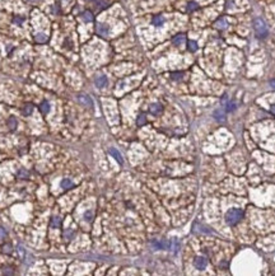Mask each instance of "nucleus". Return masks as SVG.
<instances>
[{
	"instance_id": "obj_26",
	"label": "nucleus",
	"mask_w": 275,
	"mask_h": 276,
	"mask_svg": "<svg viewBox=\"0 0 275 276\" xmlns=\"http://www.w3.org/2000/svg\"><path fill=\"white\" fill-rule=\"evenodd\" d=\"M0 274H4V275H13V274H14V271H13V269H12V267H8V266H5V267H3V269H2Z\"/></svg>"
},
{
	"instance_id": "obj_3",
	"label": "nucleus",
	"mask_w": 275,
	"mask_h": 276,
	"mask_svg": "<svg viewBox=\"0 0 275 276\" xmlns=\"http://www.w3.org/2000/svg\"><path fill=\"white\" fill-rule=\"evenodd\" d=\"M194 263L197 270H205V267L208 266V260L205 257H196Z\"/></svg>"
},
{
	"instance_id": "obj_5",
	"label": "nucleus",
	"mask_w": 275,
	"mask_h": 276,
	"mask_svg": "<svg viewBox=\"0 0 275 276\" xmlns=\"http://www.w3.org/2000/svg\"><path fill=\"white\" fill-rule=\"evenodd\" d=\"M97 33L99 36H102V37H106L108 35V27L106 24H102V23L97 24Z\"/></svg>"
},
{
	"instance_id": "obj_32",
	"label": "nucleus",
	"mask_w": 275,
	"mask_h": 276,
	"mask_svg": "<svg viewBox=\"0 0 275 276\" xmlns=\"http://www.w3.org/2000/svg\"><path fill=\"white\" fill-rule=\"evenodd\" d=\"M64 236H65V237H68V236H69V238H71V237L74 236V233H73L71 230H70V232H69V230H66V232L64 233Z\"/></svg>"
},
{
	"instance_id": "obj_9",
	"label": "nucleus",
	"mask_w": 275,
	"mask_h": 276,
	"mask_svg": "<svg viewBox=\"0 0 275 276\" xmlns=\"http://www.w3.org/2000/svg\"><path fill=\"white\" fill-rule=\"evenodd\" d=\"M214 117H215V120L217 121H219V122H224L226 121V113L222 111V110H217L215 112H214Z\"/></svg>"
},
{
	"instance_id": "obj_4",
	"label": "nucleus",
	"mask_w": 275,
	"mask_h": 276,
	"mask_svg": "<svg viewBox=\"0 0 275 276\" xmlns=\"http://www.w3.org/2000/svg\"><path fill=\"white\" fill-rule=\"evenodd\" d=\"M78 101H79V103H82L83 106H86V107H92V106H93L92 99L88 97V95H86V94H79V95H78Z\"/></svg>"
},
{
	"instance_id": "obj_35",
	"label": "nucleus",
	"mask_w": 275,
	"mask_h": 276,
	"mask_svg": "<svg viewBox=\"0 0 275 276\" xmlns=\"http://www.w3.org/2000/svg\"><path fill=\"white\" fill-rule=\"evenodd\" d=\"M29 2H32V3H35V2H37V0H29Z\"/></svg>"
},
{
	"instance_id": "obj_21",
	"label": "nucleus",
	"mask_w": 275,
	"mask_h": 276,
	"mask_svg": "<svg viewBox=\"0 0 275 276\" xmlns=\"http://www.w3.org/2000/svg\"><path fill=\"white\" fill-rule=\"evenodd\" d=\"M146 123V119H145V115H139V117H138V120H136V125L138 126H143V125H145Z\"/></svg>"
},
{
	"instance_id": "obj_7",
	"label": "nucleus",
	"mask_w": 275,
	"mask_h": 276,
	"mask_svg": "<svg viewBox=\"0 0 275 276\" xmlns=\"http://www.w3.org/2000/svg\"><path fill=\"white\" fill-rule=\"evenodd\" d=\"M185 40H186V36H185V35H182V33H180V35H176V36L172 38V42H173V45L180 46L181 44H184Z\"/></svg>"
},
{
	"instance_id": "obj_10",
	"label": "nucleus",
	"mask_w": 275,
	"mask_h": 276,
	"mask_svg": "<svg viewBox=\"0 0 275 276\" xmlns=\"http://www.w3.org/2000/svg\"><path fill=\"white\" fill-rule=\"evenodd\" d=\"M110 154H111V155H112V157H113V158L116 159V161H117V162L120 163V164H122V163H124L121 154H120V153H119L117 150H116V149H113V148H111V149H110Z\"/></svg>"
},
{
	"instance_id": "obj_28",
	"label": "nucleus",
	"mask_w": 275,
	"mask_h": 276,
	"mask_svg": "<svg viewBox=\"0 0 275 276\" xmlns=\"http://www.w3.org/2000/svg\"><path fill=\"white\" fill-rule=\"evenodd\" d=\"M84 218H86L87 221H92V219H93V211H86Z\"/></svg>"
},
{
	"instance_id": "obj_11",
	"label": "nucleus",
	"mask_w": 275,
	"mask_h": 276,
	"mask_svg": "<svg viewBox=\"0 0 275 276\" xmlns=\"http://www.w3.org/2000/svg\"><path fill=\"white\" fill-rule=\"evenodd\" d=\"M60 225H61V219L56 218V216H52L51 220H50V227L51 228H59Z\"/></svg>"
},
{
	"instance_id": "obj_23",
	"label": "nucleus",
	"mask_w": 275,
	"mask_h": 276,
	"mask_svg": "<svg viewBox=\"0 0 275 276\" xmlns=\"http://www.w3.org/2000/svg\"><path fill=\"white\" fill-rule=\"evenodd\" d=\"M182 77H184V74L181 71H176V73H172L171 74V78L173 80H180V79H182Z\"/></svg>"
},
{
	"instance_id": "obj_14",
	"label": "nucleus",
	"mask_w": 275,
	"mask_h": 276,
	"mask_svg": "<svg viewBox=\"0 0 275 276\" xmlns=\"http://www.w3.org/2000/svg\"><path fill=\"white\" fill-rule=\"evenodd\" d=\"M17 177L18 178H20V179H26V178H28L29 177V173H28V171H26V169H19L18 171V173H17Z\"/></svg>"
},
{
	"instance_id": "obj_16",
	"label": "nucleus",
	"mask_w": 275,
	"mask_h": 276,
	"mask_svg": "<svg viewBox=\"0 0 275 276\" xmlns=\"http://www.w3.org/2000/svg\"><path fill=\"white\" fill-rule=\"evenodd\" d=\"M40 111L42 112V113H47L49 111H50V104H49V102H42L41 103V106H40Z\"/></svg>"
},
{
	"instance_id": "obj_2",
	"label": "nucleus",
	"mask_w": 275,
	"mask_h": 276,
	"mask_svg": "<svg viewBox=\"0 0 275 276\" xmlns=\"http://www.w3.org/2000/svg\"><path fill=\"white\" fill-rule=\"evenodd\" d=\"M253 28H255L256 36L259 38H265L268 36V27L261 18H256L253 20Z\"/></svg>"
},
{
	"instance_id": "obj_15",
	"label": "nucleus",
	"mask_w": 275,
	"mask_h": 276,
	"mask_svg": "<svg viewBox=\"0 0 275 276\" xmlns=\"http://www.w3.org/2000/svg\"><path fill=\"white\" fill-rule=\"evenodd\" d=\"M215 27L220 28V29H224V28L228 27V23H227L226 19H219V20H217V22H215Z\"/></svg>"
},
{
	"instance_id": "obj_30",
	"label": "nucleus",
	"mask_w": 275,
	"mask_h": 276,
	"mask_svg": "<svg viewBox=\"0 0 275 276\" xmlns=\"http://www.w3.org/2000/svg\"><path fill=\"white\" fill-rule=\"evenodd\" d=\"M13 22H14L15 24H22V22H23V18H20V17H14Z\"/></svg>"
},
{
	"instance_id": "obj_17",
	"label": "nucleus",
	"mask_w": 275,
	"mask_h": 276,
	"mask_svg": "<svg viewBox=\"0 0 275 276\" xmlns=\"http://www.w3.org/2000/svg\"><path fill=\"white\" fill-rule=\"evenodd\" d=\"M236 103L235 102H228L227 104H226V107H224V111L226 112H232V111H235L236 110Z\"/></svg>"
},
{
	"instance_id": "obj_13",
	"label": "nucleus",
	"mask_w": 275,
	"mask_h": 276,
	"mask_svg": "<svg viewBox=\"0 0 275 276\" xmlns=\"http://www.w3.org/2000/svg\"><path fill=\"white\" fill-rule=\"evenodd\" d=\"M163 22H164V19H163V17H161V15H154L153 19H152V23H153L154 26H162Z\"/></svg>"
},
{
	"instance_id": "obj_20",
	"label": "nucleus",
	"mask_w": 275,
	"mask_h": 276,
	"mask_svg": "<svg viewBox=\"0 0 275 276\" xmlns=\"http://www.w3.org/2000/svg\"><path fill=\"white\" fill-rule=\"evenodd\" d=\"M83 19L86 20V22H92V20H93V14L89 12V10H86V12L83 13Z\"/></svg>"
},
{
	"instance_id": "obj_6",
	"label": "nucleus",
	"mask_w": 275,
	"mask_h": 276,
	"mask_svg": "<svg viewBox=\"0 0 275 276\" xmlns=\"http://www.w3.org/2000/svg\"><path fill=\"white\" fill-rule=\"evenodd\" d=\"M162 110H163V107H162V104H159V103H153V104H150V107H149V111L153 115H159L162 112Z\"/></svg>"
},
{
	"instance_id": "obj_31",
	"label": "nucleus",
	"mask_w": 275,
	"mask_h": 276,
	"mask_svg": "<svg viewBox=\"0 0 275 276\" xmlns=\"http://www.w3.org/2000/svg\"><path fill=\"white\" fill-rule=\"evenodd\" d=\"M224 103H226V104L228 103V95H227V94H224V95H223V98H222V104H224Z\"/></svg>"
},
{
	"instance_id": "obj_24",
	"label": "nucleus",
	"mask_w": 275,
	"mask_h": 276,
	"mask_svg": "<svg viewBox=\"0 0 275 276\" xmlns=\"http://www.w3.org/2000/svg\"><path fill=\"white\" fill-rule=\"evenodd\" d=\"M197 8H199V5L195 2H190L187 4V10H188V12H194V10H196Z\"/></svg>"
},
{
	"instance_id": "obj_1",
	"label": "nucleus",
	"mask_w": 275,
	"mask_h": 276,
	"mask_svg": "<svg viewBox=\"0 0 275 276\" xmlns=\"http://www.w3.org/2000/svg\"><path fill=\"white\" fill-rule=\"evenodd\" d=\"M243 218V211L241 209H229L226 214V221L229 225H236L241 221V219Z\"/></svg>"
},
{
	"instance_id": "obj_27",
	"label": "nucleus",
	"mask_w": 275,
	"mask_h": 276,
	"mask_svg": "<svg viewBox=\"0 0 275 276\" xmlns=\"http://www.w3.org/2000/svg\"><path fill=\"white\" fill-rule=\"evenodd\" d=\"M6 237H8V233H6V230H5L4 228H2V227H0V240L5 239Z\"/></svg>"
},
{
	"instance_id": "obj_8",
	"label": "nucleus",
	"mask_w": 275,
	"mask_h": 276,
	"mask_svg": "<svg viewBox=\"0 0 275 276\" xmlns=\"http://www.w3.org/2000/svg\"><path fill=\"white\" fill-rule=\"evenodd\" d=\"M96 86H97L98 88H103V87H106V86H107V78H106L104 75H99V77H97V78H96Z\"/></svg>"
},
{
	"instance_id": "obj_22",
	"label": "nucleus",
	"mask_w": 275,
	"mask_h": 276,
	"mask_svg": "<svg viewBox=\"0 0 275 276\" xmlns=\"http://www.w3.org/2000/svg\"><path fill=\"white\" fill-rule=\"evenodd\" d=\"M187 48H188L190 51L195 52V51L197 50V44H196L195 41H188V42H187Z\"/></svg>"
},
{
	"instance_id": "obj_19",
	"label": "nucleus",
	"mask_w": 275,
	"mask_h": 276,
	"mask_svg": "<svg viewBox=\"0 0 275 276\" xmlns=\"http://www.w3.org/2000/svg\"><path fill=\"white\" fill-rule=\"evenodd\" d=\"M6 123H8V127H9L10 130H14L15 127H17V120H15L14 117H10V119L8 120Z\"/></svg>"
},
{
	"instance_id": "obj_18",
	"label": "nucleus",
	"mask_w": 275,
	"mask_h": 276,
	"mask_svg": "<svg viewBox=\"0 0 275 276\" xmlns=\"http://www.w3.org/2000/svg\"><path fill=\"white\" fill-rule=\"evenodd\" d=\"M32 111H33V106L31 104V103L26 104L24 107H23V115H26V116L31 115V113H32Z\"/></svg>"
},
{
	"instance_id": "obj_34",
	"label": "nucleus",
	"mask_w": 275,
	"mask_h": 276,
	"mask_svg": "<svg viewBox=\"0 0 275 276\" xmlns=\"http://www.w3.org/2000/svg\"><path fill=\"white\" fill-rule=\"evenodd\" d=\"M270 86L273 87V88H275V79H273V80H270Z\"/></svg>"
},
{
	"instance_id": "obj_25",
	"label": "nucleus",
	"mask_w": 275,
	"mask_h": 276,
	"mask_svg": "<svg viewBox=\"0 0 275 276\" xmlns=\"http://www.w3.org/2000/svg\"><path fill=\"white\" fill-rule=\"evenodd\" d=\"M36 41L38 42V44H45V42L47 41V37H46L45 35L40 33V35H37V36H36Z\"/></svg>"
},
{
	"instance_id": "obj_33",
	"label": "nucleus",
	"mask_w": 275,
	"mask_h": 276,
	"mask_svg": "<svg viewBox=\"0 0 275 276\" xmlns=\"http://www.w3.org/2000/svg\"><path fill=\"white\" fill-rule=\"evenodd\" d=\"M270 111L275 115V104H271V107H270Z\"/></svg>"
},
{
	"instance_id": "obj_12",
	"label": "nucleus",
	"mask_w": 275,
	"mask_h": 276,
	"mask_svg": "<svg viewBox=\"0 0 275 276\" xmlns=\"http://www.w3.org/2000/svg\"><path fill=\"white\" fill-rule=\"evenodd\" d=\"M61 187L64 188V190H69V188L74 187V183L70 181L69 178H64V179L61 181Z\"/></svg>"
},
{
	"instance_id": "obj_29",
	"label": "nucleus",
	"mask_w": 275,
	"mask_h": 276,
	"mask_svg": "<svg viewBox=\"0 0 275 276\" xmlns=\"http://www.w3.org/2000/svg\"><path fill=\"white\" fill-rule=\"evenodd\" d=\"M3 253H12V246L10 245H4L3 246Z\"/></svg>"
}]
</instances>
